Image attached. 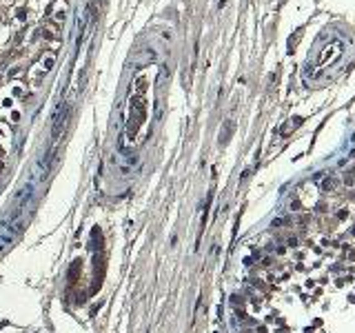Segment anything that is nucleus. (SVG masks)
Instances as JSON below:
<instances>
[{"instance_id":"1","label":"nucleus","mask_w":355,"mask_h":333,"mask_svg":"<svg viewBox=\"0 0 355 333\" xmlns=\"http://www.w3.org/2000/svg\"><path fill=\"white\" fill-rule=\"evenodd\" d=\"M27 13H29L27 7H16V9H13V18H16L18 22H24V20H27Z\"/></svg>"},{"instance_id":"2","label":"nucleus","mask_w":355,"mask_h":333,"mask_svg":"<svg viewBox=\"0 0 355 333\" xmlns=\"http://www.w3.org/2000/svg\"><path fill=\"white\" fill-rule=\"evenodd\" d=\"M333 187H335V180H326V182H324V191L333 189Z\"/></svg>"},{"instance_id":"3","label":"nucleus","mask_w":355,"mask_h":333,"mask_svg":"<svg viewBox=\"0 0 355 333\" xmlns=\"http://www.w3.org/2000/svg\"><path fill=\"white\" fill-rule=\"evenodd\" d=\"M0 80H3V75H0Z\"/></svg>"}]
</instances>
